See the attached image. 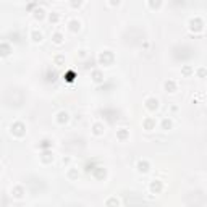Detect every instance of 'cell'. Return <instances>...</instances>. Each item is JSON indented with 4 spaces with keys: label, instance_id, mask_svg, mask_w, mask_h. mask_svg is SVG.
Returning a JSON list of instances; mask_svg holds the SVG:
<instances>
[{
    "label": "cell",
    "instance_id": "cell-2",
    "mask_svg": "<svg viewBox=\"0 0 207 207\" xmlns=\"http://www.w3.org/2000/svg\"><path fill=\"white\" fill-rule=\"evenodd\" d=\"M149 168H151V165H149L147 160H139V162H137V170H139L141 173H147Z\"/></svg>",
    "mask_w": 207,
    "mask_h": 207
},
{
    "label": "cell",
    "instance_id": "cell-12",
    "mask_svg": "<svg viewBox=\"0 0 207 207\" xmlns=\"http://www.w3.org/2000/svg\"><path fill=\"white\" fill-rule=\"evenodd\" d=\"M79 26H81V23H79L78 20H73V21H70V29L74 32V31H78L79 29Z\"/></svg>",
    "mask_w": 207,
    "mask_h": 207
},
{
    "label": "cell",
    "instance_id": "cell-19",
    "mask_svg": "<svg viewBox=\"0 0 207 207\" xmlns=\"http://www.w3.org/2000/svg\"><path fill=\"white\" fill-rule=\"evenodd\" d=\"M42 16H44V10L42 8L36 10V18H42Z\"/></svg>",
    "mask_w": 207,
    "mask_h": 207
},
{
    "label": "cell",
    "instance_id": "cell-6",
    "mask_svg": "<svg viewBox=\"0 0 207 207\" xmlns=\"http://www.w3.org/2000/svg\"><path fill=\"white\" fill-rule=\"evenodd\" d=\"M10 52H11L10 45H7V44L0 45V57H7V55H10Z\"/></svg>",
    "mask_w": 207,
    "mask_h": 207
},
{
    "label": "cell",
    "instance_id": "cell-9",
    "mask_svg": "<svg viewBox=\"0 0 207 207\" xmlns=\"http://www.w3.org/2000/svg\"><path fill=\"white\" fill-rule=\"evenodd\" d=\"M31 37H32L34 42H41V41H42V32H39V31L36 29V31L31 32Z\"/></svg>",
    "mask_w": 207,
    "mask_h": 207
},
{
    "label": "cell",
    "instance_id": "cell-18",
    "mask_svg": "<svg viewBox=\"0 0 207 207\" xmlns=\"http://www.w3.org/2000/svg\"><path fill=\"white\" fill-rule=\"evenodd\" d=\"M58 18H60V16H58V13H52L49 20H50L52 23H57V21H58Z\"/></svg>",
    "mask_w": 207,
    "mask_h": 207
},
{
    "label": "cell",
    "instance_id": "cell-5",
    "mask_svg": "<svg viewBox=\"0 0 207 207\" xmlns=\"http://www.w3.org/2000/svg\"><path fill=\"white\" fill-rule=\"evenodd\" d=\"M68 117H70V115H68L66 112H60L58 115H57V122H58L60 125H63V123L68 122Z\"/></svg>",
    "mask_w": 207,
    "mask_h": 207
},
{
    "label": "cell",
    "instance_id": "cell-3",
    "mask_svg": "<svg viewBox=\"0 0 207 207\" xmlns=\"http://www.w3.org/2000/svg\"><path fill=\"white\" fill-rule=\"evenodd\" d=\"M11 131H15L18 136L24 134V125H23V123H15V125H11Z\"/></svg>",
    "mask_w": 207,
    "mask_h": 207
},
{
    "label": "cell",
    "instance_id": "cell-8",
    "mask_svg": "<svg viewBox=\"0 0 207 207\" xmlns=\"http://www.w3.org/2000/svg\"><path fill=\"white\" fill-rule=\"evenodd\" d=\"M160 189H162V185H160V181L154 180V181L151 183V191H152V193H159Z\"/></svg>",
    "mask_w": 207,
    "mask_h": 207
},
{
    "label": "cell",
    "instance_id": "cell-10",
    "mask_svg": "<svg viewBox=\"0 0 207 207\" xmlns=\"http://www.w3.org/2000/svg\"><path fill=\"white\" fill-rule=\"evenodd\" d=\"M144 126H146V130H147V131H152V130L155 128V122H154L152 118H147L146 122H144Z\"/></svg>",
    "mask_w": 207,
    "mask_h": 207
},
{
    "label": "cell",
    "instance_id": "cell-4",
    "mask_svg": "<svg viewBox=\"0 0 207 207\" xmlns=\"http://www.w3.org/2000/svg\"><path fill=\"white\" fill-rule=\"evenodd\" d=\"M164 88H165L167 92H175V91H176V83L171 81V79H168V81H165Z\"/></svg>",
    "mask_w": 207,
    "mask_h": 207
},
{
    "label": "cell",
    "instance_id": "cell-16",
    "mask_svg": "<svg viewBox=\"0 0 207 207\" xmlns=\"http://www.w3.org/2000/svg\"><path fill=\"white\" fill-rule=\"evenodd\" d=\"M126 136H128V131H126L125 128H122V130L118 131V137H120V139H125Z\"/></svg>",
    "mask_w": 207,
    "mask_h": 207
},
{
    "label": "cell",
    "instance_id": "cell-1",
    "mask_svg": "<svg viewBox=\"0 0 207 207\" xmlns=\"http://www.w3.org/2000/svg\"><path fill=\"white\" fill-rule=\"evenodd\" d=\"M146 107H147L151 112L157 110V108H159V100L155 99V97H149V99L146 100Z\"/></svg>",
    "mask_w": 207,
    "mask_h": 207
},
{
    "label": "cell",
    "instance_id": "cell-7",
    "mask_svg": "<svg viewBox=\"0 0 207 207\" xmlns=\"http://www.w3.org/2000/svg\"><path fill=\"white\" fill-rule=\"evenodd\" d=\"M52 41H54V44L60 45L63 42V34L62 32H54V36H52Z\"/></svg>",
    "mask_w": 207,
    "mask_h": 207
},
{
    "label": "cell",
    "instance_id": "cell-17",
    "mask_svg": "<svg viewBox=\"0 0 207 207\" xmlns=\"http://www.w3.org/2000/svg\"><path fill=\"white\" fill-rule=\"evenodd\" d=\"M63 62H65V57H62V55L55 57V63H57L58 66H62V65H63Z\"/></svg>",
    "mask_w": 207,
    "mask_h": 207
},
{
    "label": "cell",
    "instance_id": "cell-21",
    "mask_svg": "<svg viewBox=\"0 0 207 207\" xmlns=\"http://www.w3.org/2000/svg\"><path fill=\"white\" fill-rule=\"evenodd\" d=\"M183 71H185V74H189V73H191V68H189V66H186Z\"/></svg>",
    "mask_w": 207,
    "mask_h": 207
},
{
    "label": "cell",
    "instance_id": "cell-20",
    "mask_svg": "<svg viewBox=\"0 0 207 207\" xmlns=\"http://www.w3.org/2000/svg\"><path fill=\"white\" fill-rule=\"evenodd\" d=\"M21 193H23V189H16V191H15V194H13V196H15V198H21V196H23V194H21Z\"/></svg>",
    "mask_w": 207,
    "mask_h": 207
},
{
    "label": "cell",
    "instance_id": "cell-13",
    "mask_svg": "<svg viewBox=\"0 0 207 207\" xmlns=\"http://www.w3.org/2000/svg\"><path fill=\"white\" fill-rule=\"evenodd\" d=\"M107 207H118V199L117 198H110L107 201Z\"/></svg>",
    "mask_w": 207,
    "mask_h": 207
},
{
    "label": "cell",
    "instance_id": "cell-11",
    "mask_svg": "<svg viewBox=\"0 0 207 207\" xmlns=\"http://www.w3.org/2000/svg\"><path fill=\"white\" fill-rule=\"evenodd\" d=\"M104 130H105V128H104V125H102V123H96V125H94V134H97V136L102 134V133H104Z\"/></svg>",
    "mask_w": 207,
    "mask_h": 207
},
{
    "label": "cell",
    "instance_id": "cell-15",
    "mask_svg": "<svg viewBox=\"0 0 207 207\" xmlns=\"http://www.w3.org/2000/svg\"><path fill=\"white\" fill-rule=\"evenodd\" d=\"M162 128L164 130H170L171 128V122H170V120H167V118L164 120V122H162Z\"/></svg>",
    "mask_w": 207,
    "mask_h": 207
},
{
    "label": "cell",
    "instance_id": "cell-14",
    "mask_svg": "<svg viewBox=\"0 0 207 207\" xmlns=\"http://www.w3.org/2000/svg\"><path fill=\"white\" fill-rule=\"evenodd\" d=\"M92 76H94L92 79H94L96 83H100V81H102V74H100V71H94Z\"/></svg>",
    "mask_w": 207,
    "mask_h": 207
}]
</instances>
